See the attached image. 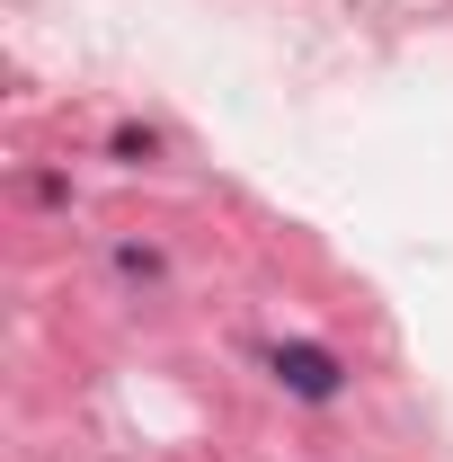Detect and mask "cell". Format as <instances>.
Segmentation results:
<instances>
[{
    "instance_id": "6da1fadb",
    "label": "cell",
    "mask_w": 453,
    "mask_h": 462,
    "mask_svg": "<svg viewBox=\"0 0 453 462\" xmlns=\"http://www.w3.org/2000/svg\"><path fill=\"white\" fill-rule=\"evenodd\" d=\"M267 374H276L293 401H311V409H329L347 392V365L329 356V346H311V338H284L276 356H267Z\"/></svg>"
},
{
    "instance_id": "7a4b0ae2",
    "label": "cell",
    "mask_w": 453,
    "mask_h": 462,
    "mask_svg": "<svg viewBox=\"0 0 453 462\" xmlns=\"http://www.w3.org/2000/svg\"><path fill=\"white\" fill-rule=\"evenodd\" d=\"M116 161H134V170H143V161H152V152H161V143H152V134H134V125H116V143H107Z\"/></svg>"
}]
</instances>
